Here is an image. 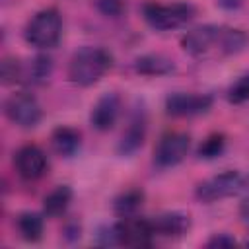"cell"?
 <instances>
[{"instance_id": "obj_19", "label": "cell", "mask_w": 249, "mask_h": 249, "mask_svg": "<svg viewBox=\"0 0 249 249\" xmlns=\"http://www.w3.org/2000/svg\"><path fill=\"white\" fill-rule=\"evenodd\" d=\"M53 74V58L49 54H37L29 64L25 66V78L23 82L29 84H45Z\"/></svg>"}, {"instance_id": "obj_13", "label": "cell", "mask_w": 249, "mask_h": 249, "mask_svg": "<svg viewBox=\"0 0 249 249\" xmlns=\"http://www.w3.org/2000/svg\"><path fill=\"white\" fill-rule=\"evenodd\" d=\"M152 220V228L156 235L167 237V239H179L191 230V218L185 212H161Z\"/></svg>"}, {"instance_id": "obj_24", "label": "cell", "mask_w": 249, "mask_h": 249, "mask_svg": "<svg viewBox=\"0 0 249 249\" xmlns=\"http://www.w3.org/2000/svg\"><path fill=\"white\" fill-rule=\"evenodd\" d=\"M233 245H235V239H233L230 233H214V235L206 241V247H212V249L233 247Z\"/></svg>"}, {"instance_id": "obj_25", "label": "cell", "mask_w": 249, "mask_h": 249, "mask_svg": "<svg viewBox=\"0 0 249 249\" xmlns=\"http://www.w3.org/2000/svg\"><path fill=\"white\" fill-rule=\"evenodd\" d=\"M62 233H64V239H66V241H76V239H80V224L74 222V220H70V222L62 228Z\"/></svg>"}, {"instance_id": "obj_9", "label": "cell", "mask_w": 249, "mask_h": 249, "mask_svg": "<svg viewBox=\"0 0 249 249\" xmlns=\"http://www.w3.org/2000/svg\"><path fill=\"white\" fill-rule=\"evenodd\" d=\"M146 132H148V113H146L144 103H136L132 107V113L128 115V123L121 134L117 152L124 158L136 154L146 140Z\"/></svg>"}, {"instance_id": "obj_18", "label": "cell", "mask_w": 249, "mask_h": 249, "mask_svg": "<svg viewBox=\"0 0 249 249\" xmlns=\"http://www.w3.org/2000/svg\"><path fill=\"white\" fill-rule=\"evenodd\" d=\"M16 228L19 231V235L25 241H39L43 237V230H45V220L41 214L37 212H21L16 218Z\"/></svg>"}, {"instance_id": "obj_2", "label": "cell", "mask_w": 249, "mask_h": 249, "mask_svg": "<svg viewBox=\"0 0 249 249\" xmlns=\"http://www.w3.org/2000/svg\"><path fill=\"white\" fill-rule=\"evenodd\" d=\"M113 56L103 47H82L70 58L68 78L80 88H89L109 72Z\"/></svg>"}, {"instance_id": "obj_17", "label": "cell", "mask_w": 249, "mask_h": 249, "mask_svg": "<svg viewBox=\"0 0 249 249\" xmlns=\"http://www.w3.org/2000/svg\"><path fill=\"white\" fill-rule=\"evenodd\" d=\"M142 204H144V193L140 189H128V191H123L113 200V212L119 218H130L138 214Z\"/></svg>"}, {"instance_id": "obj_22", "label": "cell", "mask_w": 249, "mask_h": 249, "mask_svg": "<svg viewBox=\"0 0 249 249\" xmlns=\"http://www.w3.org/2000/svg\"><path fill=\"white\" fill-rule=\"evenodd\" d=\"M228 101L233 105L249 101V74L239 76L230 88H228Z\"/></svg>"}, {"instance_id": "obj_20", "label": "cell", "mask_w": 249, "mask_h": 249, "mask_svg": "<svg viewBox=\"0 0 249 249\" xmlns=\"http://www.w3.org/2000/svg\"><path fill=\"white\" fill-rule=\"evenodd\" d=\"M224 150H226V136L222 132H212L200 142L196 156L200 160H216L224 154Z\"/></svg>"}, {"instance_id": "obj_14", "label": "cell", "mask_w": 249, "mask_h": 249, "mask_svg": "<svg viewBox=\"0 0 249 249\" xmlns=\"http://www.w3.org/2000/svg\"><path fill=\"white\" fill-rule=\"evenodd\" d=\"M132 68L142 76H167L173 72V60L161 53H148L134 58Z\"/></svg>"}, {"instance_id": "obj_5", "label": "cell", "mask_w": 249, "mask_h": 249, "mask_svg": "<svg viewBox=\"0 0 249 249\" xmlns=\"http://www.w3.org/2000/svg\"><path fill=\"white\" fill-rule=\"evenodd\" d=\"M243 189H245V177L235 169H228V171H222L218 175H212V177L200 181L195 189V196H196V200L210 204L216 200L235 196Z\"/></svg>"}, {"instance_id": "obj_23", "label": "cell", "mask_w": 249, "mask_h": 249, "mask_svg": "<svg viewBox=\"0 0 249 249\" xmlns=\"http://www.w3.org/2000/svg\"><path fill=\"white\" fill-rule=\"evenodd\" d=\"M99 14L105 18H121L124 14V2L123 0H93Z\"/></svg>"}, {"instance_id": "obj_7", "label": "cell", "mask_w": 249, "mask_h": 249, "mask_svg": "<svg viewBox=\"0 0 249 249\" xmlns=\"http://www.w3.org/2000/svg\"><path fill=\"white\" fill-rule=\"evenodd\" d=\"M189 148H191L189 134L179 132V130L165 132L158 140V144L154 148V163H156V167H160V169L175 167L177 163H181L187 158Z\"/></svg>"}, {"instance_id": "obj_1", "label": "cell", "mask_w": 249, "mask_h": 249, "mask_svg": "<svg viewBox=\"0 0 249 249\" xmlns=\"http://www.w3.org/2000/svg\"><path fill=\"white\" fill-rule=\"evenodd\" d=\"M183 51L198 60L235 56L249 49V33L241 27L206 23L187 31L181 39Z\"/></svg>"}, {"instance_id": "obj_4", "label": "cell", "mask_w": 249, "mask_h": 249, "mask_svg": "<svg viewBox=\"0 0 249 249\" xmlns=\"http://www.w3.org/2000/svg\"><path fill=\"white\" fill-rule=\"evenodd\" d=\"M60 35H62V16L56 8H45L37 12L27 21L23 31L25 41L39 51L56 47V43L60 41Z\"/></svg>"}, {"instance_id": "obj_15", "label": "cell", "mask_w": 249, "mask_h": 249, "mask_svg": "<svg viewBox=\"0 0 249 249\" xmlns=\"http://www.w3.org/2000/svg\"><path fill=\"white\" fill-rule=\"evenodd\" d=\"M53 150L62 158H72L82 144V134L72 126H58L51 134Z\"/></svg>"}, {"instance_id": "obj_3", "label": "cell", "mask_w": 249, "mask_h": 249, "mask_svg": "<svg viewBox=\"0 0 249 249\" xmlns=\"http://www.w3.org/2000/svg\"><path fill=\"white\" fill-rule=\"evenodd\" d=\"M196 10L189 2H173V4H158L146 2L142 6L144 21L156 31H171L187 25L195 18Z\"/></svg>"}, {"instance_id": "obj_11", "label": "cell", "mask_w": 249, "mask_h": 249, "mask_svg": "<svg viewBox=\"0 0 249 249\" xmlns=\"http://www.w3.org/2000/svg\"><path fill=\"white\" fill-rule=\"evenodd\" d=\"M14 165L21 179L37 181L47 173L49 161L45 152L35 144H25L14 154Z\"/></svg>"}, {"instance_id": "obj_6", "label": "cell", "mask_w": 249, "mask_h": 249, "mask_svg": "<svg viewBox=\"0 0 249 249\" xmlns=\"http://www.w3.org/2000/svg\"><path fill=\"white\" fill-rule=\"evenodd\" d=\"M4 113L14 124L21 128H33L43 119V107L39 99L29 91L12 93L4 103Z\"/></svg>"}, {"instance_id": "obj_16", "label": "cell", "mask_w": 249, "mask_h": 249, "mask_svg": "<svg viewBox=\"0 0 249 249\" xmlns=\"http://www.w3.org/2000/svg\"><path fill=\"white\" fill-rule=\"evenodd\" d=\"M72 196H74V193H72L70 185H58V187H54L43 198V214L49 216V218L62 216L68 210V206L72 202Z\"/></svg>"}, {"instance_id": "obj_21", "label": "cell", "mask_w": 249, "mask_h": 249, "mask_svg": "<svg viewBox=\"0 0 249 249\" xmlns=\"http://www.w3.org/2000/svg\"><path fill=\"white\" fill-rule=\"evenodd\" d=\"M0 76H2V82L4 84L23 82V78H25V66L19 60H16V58H4Z\"/></svg>"}, {"instance_id": "obj_10", "label": "cell", "mask_w": 249, "mask_h": 249, "mask_svg": "<svg viewBox=\"0 0 249 249\" xmlns=\"http://www.w3.org/2000/svg\"><path fill=\"white\" fill-rule=\"evenodd\" d=\"M117 241L124 247H148L152 245L156 231L152 228L150 218H121L117 224Z\"/></svg>"}, {"instance_id": "obj_8", "label": "cell", "mask_w": 249, "mask_h": 249, "mask_svg": "<svg viewBox=\"0 0 249 249\" xmlns=\"http://www.w3.org/2000/svg\"><path fill=\"white\" fill-rule=\"evenodd\" d=\"M214 97L208 93H193V91H173L165 97V113L177 119L198 117L212 109Z\"/></svg>"}, {"instance_id": "obj_12", "label": "cell", "mask_w": 249, "mask_h": 249, "mask_svg": "<svg viewBox=\"0 0 249 249\" xmlns=\"http://www.w3.org/2000/svg\"><path fill=\"white\" fill-rule=\"evenodd\" d=\"M121 109H123V99L117 91L103 93L91 107V113H89L91 126L99 132L111 130L121 117Z\"/></svg>"}, {"instance_id": "obj_26", "label": "cell", "mask_w": 249, "mask_h": 249, "mask_svg": "<svg viewBox=\"0 0 249 249\" xmlns=\"http://www.w3.org/2000/svg\"><path fill=\"white\" fill-rule=\"evenodd\" d=\"M241 218H243V222L249 226V198L241 204Z\"/></svg>"}]
</instances>
